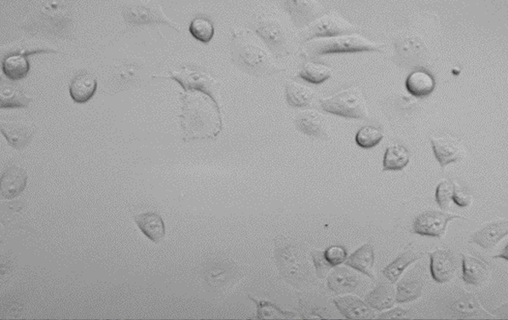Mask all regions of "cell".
I'll list each match as a JSON object with an SVG mask.
<instances>
[{
	"label": "cell",
	"instance_id": "1",
	"mask_svg": "<svg viewBox=\"0 0 508 320\" xmlns=\"http://www.w3.org/2000/svg\"><path fill=\"white\" fill-rule=\"evenodd\" d=\"M232 55L236 65L255 76H268L281 71L273 55L249 31L233 34Z\"/></svg>",
	"mask_w": 508,
	"mask_h": 320
},
{
	"label": "cell",
	"instance_id": "2",
	"mask_svg": "<svg viewBox=\"0 0 508 320\" xmlns=\"http://www.w3.org/2000/svg\"><path fill=\"white\" fill-rule=\"evenodd\" d=\"M305 44L303 53L307 57L381 51L380 44L356 32L330 38L314 39Z\"/></svg>",
	"mask_w": 508,
	"mask_h": 320
},
{
	"label": "cell",
	"instance_id": "3",
	"mask_svg": "<svg viewBox=\"0 0 508 320\" xmlns=\"http://www.w3.org/2000/svg\"><path fill=\"white\" fill-rule=\"evenodd\" d=\"M323 111L346 118L363 119L368 116L365 95L360 88L351 87L320 100Z\"/></svg>",
	"mask_w": 508,
	"mask_h": 320
},
{
	"label": "cell",
	"instance_id": "4",
	"mask_svg": "<svg viewBox=\"0 0 508 320\" xmlns=\"http://www.w3.org/2000/svg\"><path fill=\"white\" fill-rule=\"evenodd\" d=\"M255 29L259 37L277 57L286 56L292 53L289 33L273 15H259L255 22Z\"/></svg>",
	"mask_w": 508,
	"mask_h": 320
},
{
	"label": "cell",
	"instance_id": "5",
	"mask_svg": "<svg viewBox=\"0 0 508 320\" xmlns=\"http://www.w3.org/2000/svg\"><path fill=\"white\" fill-rule=\"evenodd\" d=\"M356 29L355 25L336 11H329L304 27L299 38L300 42L305 44L314 39L330 38L354 33Z\"/></svg>",
	"mask_w": 508,
	"mask_h": 320
},
{
	"label": "cell",
	"instance_id": "6",
	"mask_svg": "<svg viewBox=\"0 0 508 320\" xmlns=\"http://www.w3.org/2000/svg\"><path fill=\"white\" fill-rule=\"evenodd\" d=\"M459 218H461L459 215L442 211H425L415 218L412 230L421 236L438 238L445 232L449 222Z\"/></svg>",
	"mask_w": 508,
	"mask_h": 320
},
{
	"label": "cell",
	"instance_id": "7",
	"mask_svg": "<svg viewBox=\"0 0 508 320\" xmlns=\"http://www.w3.org/2000/svg\"><path fill=\"white\" fill-rule=\"evenodd\" d=\"M285 8L299 27H307L322 15L323 5L315 0L308 1H285Z\"/></svg>",
	"mask_w": 508,
	"mask_h": 320
},
{
	"label": "cell",
	"instance_id": "8",
	"mask_svg": "<svg viewBox=\"0 0 508 320\" xmlns=\"http://www.w3.org/2000/svg\"><path fill=\"white\" fill-rule=\"evenodd\" d=\"M294 124L297 129L305 135L313 138L327 139V120L318 111L306 110L299 113L294 119Z\"/></svg>",
	"mask_w": 508,
	"mask_h": 320
},
{
	"label": "cell",
	"instance_id": "9",
	"mask_svg": "<svg viewBox=\"0 0 508 320\" xmlns=\"http://www.w3.org/2000/svg\"><path fill=\"white\" fill-rule=\"evenodd\" d=\"M171 78L180 83L184 90L203 91L216 101L211 91V79L205 73L184 67L180 71L173 72Z\"/></svg>",
	"mask_w": 508,
	"mask_h": 320
},
{
	"label": "cell",
	"instance_id": "10",
	"mask_svg": "<svg viewBox=\"0 0 508 320\" xmlns=\"http://www.w3.org/2000/svg\"><path fill=\"white\" fill-rule=\"evenodd\" d=\"M430 269L431 276L436 282H448L455 274L456 262L450 251L437 250L430 254Z\"/></svg>",
	"mask_w": 508,
	"mask_h": 320
},
{
	"label": "cell",
	"instance_id": "11",
	"mask_svg": "<svg viewBox=\"0 0 508 320\" xmlns=\"http://www.w3.org/2000/svg\"><path fill=\"white\" fill-rule=\"evenodd\" d=\"M508 233L507 220L492 222L473 234L470 242L476 244L485 250H492Z\"/></svg>",
	"mask_w": 508,
	"mask_h": 320
},
{
	"label": "cell",
	"instance_id": "12",
	"mask_svg": "<svg viewBox=\"0 0 508 320\" xmlns=\"http://www.w3.org/2000/svg\"><path fill=\"white\" fill-rule=\"evenodd\" d=\"M334 304L342 315L348 319H372L375 312L366 302L358 297L346 295L334 300Z\"/></svg>",
	"mask_w": 508,
	"mask_h": 320
},
{
	"label": "cell",
	"instance_id": "13",
	"mask_svg": "<svg viewBox=\"0 0 508 320\" xmlns=\"http://www.w3.org/2000/svg\"><path fill=\"white\" fill-rule=\"evenodd\" d=\"M434 155L444 168L449 164L457 161L461 156V148L457 141L449 136H435L431 138Z\"/></svg>",
	"mask_w": 508,
	"mask_h": 320
},
{
	"label": "cell",
	"instance_id": "14",
	"mask_svg": "<svg viewBox=\"0 0 508 320\" xmlns=\"http://www.w3.org/2000/svg\"><path fill=\"white\" fill-rule=\"evenodd\" d=\"M27 176L26 171L18 167H11L2 175L1 195L4 198L11 199L25 190Z\"/></svg>",
	"mask_w": 508,
	"mask_h": 320
},
{
	"label": "cell",
	"instance_id": "15",
	"mask_svg": "<svg viewBox=\"0 0 508 320\" xmlns=\"http://www.w3.org/2000/svg\"><path fill=\"white\" fill-rule=\"evenodd\" d=\"M97 79L89 72L79 73L74 76L70 84V95L74 102H85L89 100L96 93Z\"/></svg>",
	"mask_w": 508,
	"mask_h": 320
},
{
	"label": "cell",
	"instance_id": "16",
	"mask_svg": "<svg viewBox=\"0 0 508 320\" xmlns=\"http://www.w3.org/2000/svg\"><path fill=\"white\" fill-rule=\"evenodd\" d=\"M359 284L356 274L344 267L337 268L327 279L329 288L338 295L354 293Z\"/></svg>",
	"mask_w": 508,
	"mask_h": 320
},
{
	"label": "cell",
	"instance_id": "17",
	"mask_svg": "<svg viewBox=\"0 0 508 320\" xmlns=\"http://www.w3.org/2000/svg\"><path fill=\"white\" fill-rule=\"evenodd\" d=\"M135 221L144 235L152 242L158 244L165 236L164 222L158 214L143 213L136 216Z\"/></svg>",
	"mask_w": 508,
	"mask_h": 320
},
{
	"label": "cell",
	"instance_id": "18",
	"mask_svg": "<svg viewBox=\"0 0 508 320\" xmlns=\"http://www.w3.org/2000/svg\"><path fill=\"white\" fill-rule=\"evenodd\" d=\"M406 88L409 93L414 96H428L436 88V80L434 76L426 70H415L406 79Z\"/></svg>",
	"mask_w": 508,
	"mask_h": 320
},
{
	"label": "cell",
	"instance_id": "19",
	"mask_svg": "<svg viewBox=\"0 0 508 320\" xmlns=\"http://www.w3.org/2000/svg\"><path fill=\"white\" fill-rule=\"evenodd\" d=\"M375 262V253L371 244L363 245L352 253L345 264L353 269L359 271L365 275L374 278L372 269Z\"/></svg>",
	"mask_w": 508,
	"mask_h": 320
},
{
	"label": "cell",
	"instance_id": "20",
	"mask_svg": "<svg viewBox=\"0 0 508 320\" xmlns=\"http://www.w3.org/2000/svg\"><path fill=\"white\" fill-rule=\"evenodd\" d=\"M315 91L303 83L288 82L286 85V99L293 107H307L315 98Z\"/></svg>",
	"mask_w": 508,
	"mask_h": 320
},
{
	"label": "cell",
	"instance_id": "21",
	"mask_svg": "<svg viewBox=\"0 0 508 320\" xmlns=\"http://www.w3.org/2000/svg\"><path fill=\"white\" fill-rule=\"evenodd\" d=\"M4 75L10 79L17 80L25 77L30 70L27 55L22 53H13L5 57L2 61Z\"/></svg>",
	"mask_w": 508,
	"mask_h": 320
},
{
	"label": "cell",
	"instance_id": "22",
	"mask_svg": "<svg viewBox=\"0 0 508 320\" xmlns=\"http://www.w3.org/2000/svg\"><path fill=\"white\" fill-rule=\"evenodd\" d=\"M332 75V67L323 62L310 60L304 62L298 76L306 82L320 84L326 81Z\"/></svg>",
	"mask_w": 508,
	"mask_h": 320
},
{
	"label": "cell",
	"instance_id": "23",
	"mask_svg": "<svg viewBox=\"0 0 508 320\" xmlns=\"http://www.w3.org/2000/svg\"><path fill=\"white\" fill-rule=\"evenodd\" d=\"M421 257H422V254L419 251L414 250L405 251L384 268L383 271L384 276L392 284L396 283L404 270Z\"/></svg>",
	"mask_w": 508,
	"mask_h": 320
},
{
	"label": "cell",
	"instance_id": "24",
	"mask_svg": "<svg viewBox=\"0 0 508 320\" xmlns=\"http://www.w3.org/2000/svg\"><path fill=\"white\" fill-rule=\"evenodd\" d=\"M365 300L366 304L374 309H389L395 305V291L389 285L380 284L366 296Z\"/></svg>",
	"mask_w": 508,
	"mask_h": 320
},
{
	"label": "cell",
	"instance_id": "25",
	"mask_svg": "<svg viewBox=\"0 0 508 320\" xmlns=\"http://www.w3.org/2000/svg\"><path fill=\"white\" fill-rule=\"evenodd\" d=\"M488 268L483 262L470 255H463V278L467 284L478 285L488 276Z\"/></svg>",
	"mask_w": 508,
	"mask_h": 320
},
{
	"label": "cell",
	"instance_id": "26",
	"mask_svg": "<svg viewBox=\"0 0 508 320\" xmlns=\"http://www.w3.org/2000/svg\"><path fill=\"white\" fill-rule=\"evenodd\" d=\"M423 287L422 280L408 274L397 285L396 301L406 302L417 300L422 293Z\"/></svg>",
	"mask_w": 508,
	"mask_h": 320
},
{
	"label": "cell",
	"instance_id": "27",
	"mask_svg": "<svg viewBox=\"0 0 508 320\" xmlns=\"http://www.w3.org/2000/svg\"><path fill=\"white\" fill-rule=\"evenodd\" d=\"M410 161V153L400 145L386 148L384 157V171H400L406 167Z\"/></svg>",
	"mask_w": 508,
	"mask_h": 320
},
{
	"label": "cell",
	"instance_id": "28",
	"mask_svg": "<svg viewBox=\"0 0 508 320\" xmlns=\"http://www.w3.org/2000/svg\"><path fill=\"white\" fill-rule=\"evenodd\" d=\"M31 99L16 86L1 84L0 87V107L2 108L26 107Z\"/></svg>",
	"mask_w": 508,
	"mask_h": 320
},
{
	"label": "cell",
	"instance_id": "29",
	"mask_svg": "<svg viewBox=\"0 0 508 320\" xmlns=\"http://www.w3.org/2000/svg\"><path fill=\"white\" fill-rule=\"evenodd\" d=\"M125 18L131 24L141 25L149 24V22H162L171 25L169 20L164 19L152 9L145 7H129L124 11Z\"/></svg>",
	"mask_w": 508,
	"mask_h": 320
},
{
	"label": "cell",
	"instance_id": "30",
	"mask_svg": "<svg viewBox=\"0 0 508 320\" xmlns=\"http://www.w3.org/2000/svg\"><path fill=\"white\" fill-rule=\"evenodd\" d=\"M189 31L195 39L207 44L214 36V22L209 16L198 15L190 22Z\"/></svg>",
	"mask_w": 508,
	"mask_h": 320
},
{
	"label": "cell",
	"instance_id": "31",
	"mask_svg": "<svg viewBox=\"0 0 508 320\" xmlns=\"http://www.w3.org/2000/svg\"><path fill=\"white\" fill-rule=\"evenodd\" d=\"M1 131L4 135L7 138L11 145L15 148L25 147L31 139L32 131L27 128L25 125L13 124L4 125L2 124Z\"/></svg>",
	"mask_w": 508,
	"mask_h": 320
},
{
	"label": "cell",
	"instance_id": "32",
	"mask_svg": "<svg viewBox=\"0 0 508 320\" xmlns=\"http://www.w3.org/2000/svg\"><path fill=\"white\" fill-rule=\"evenodd\" d=\"M383 138L382 130L375 126L367 125L357 131L356 142L360 147L369 149L378 145Z\"/></svg>",
	"mask_w": 508,
	"mask_h": 320
},
{
	"label": "cell",
	"instance_id": "33",
	"mask_svg": "<svg viewBox=\"0 0 508 320\" xmlns=\"http://www.w3.org/2000/svg\"><path fill=\"white\" fill-rule=\"evenodd\" d=\"M249 299L256 302L257 305V319H293L296 317L294 313L285 312L273 302L264 300H257L249 297Z\"/></svg>",
	"mask_w": 508,
	"mask_h": 320
},
{
	"label": "cell",
	"instance_id": "34",
	"mask_svg": "<svg viewBox=\"0 0 508 320\" xmlns=\"http://www.w3.org/2000/svg\"><path fill=\"white\" fill-rule=\"evenodd\" d=\"M456 182L443 180L438 185L436 192V202L442 209H446L452 200Z\"/></svg>",
	"mask_w": 508,
	"mask_h": 320
},
{
	"label": "cell",
	"instance_id": "35",
	"mask_svg": "<svg viewBox=\"0 0 508 320\" xmlns=\"http://www.w3.org/2000/svg\"><path fill=\"white\" fill-rule=\"evenodd\" d=\"M325 259L332 267L339 266L348 259V251L344 247L334 245L325 251Z\"/></svg>",
	"mask_w": 508,
	"mask_h": 320
},
{
	"label": "cell",
	"instance_id": "36",
	"mask_svg": "<svg viewBox=\"0 0 508 320\" xmlns=\"http://www.w3.org/2000/svg\"><path fill=\"white\" fill-rule=\"evenodd\" d=\"M478 305L476 300L470 295L462 297L455 302L453 310L462 315L471 316L478 311Z\"/></svg>",
	"mask_w": 508,
	"mask_h": 320
},
{
	"label": "cell",
	"instance_id": "37",
	"mask_svg": "<svg viewBox=\"0 0 508 320\" xmlns=\"http://www.w3.org/2000/svg\"><path fill=\"white\" fill-rule=\"evenodd\" d=\"M313 259L314 265L316 270V274L318 277L323 279L327 275V273L332 267L328 264L325 259V251H315L313 253Z\"/></svg>",
	"mask_w": 508,
	"mask_h": 320
},
{
	"label": "cell",
	"instance_id": "38",
	"mask_svg": "<svg viewBox=\"0 0 508 320\" xmlns=\"http://www.w3.org/2000/svg\"><path fill=\"white\" fill-rule=\"evenodd\" d=\"M452 200L456 205L464 208L471 204V197L466 188L460 187L456 184L452 195Z\"/></svg>",
	"mask_w": 508,
	"mask_h": 320
},
{
	"label": "cell",
	"instance_id": "39",
	"mask_svg": "<svg viewBox=\"0 0 508 320\" xmlns=\"http://www.w3.org/2000/svg\"><path fill=\"white\" fill-rule=\"evenodd\" d=\"M378 318L384 319H408V311L402 309L400 307H396L389 312L381 314Z\"/></svg>",
	"mask_w": 508,
	"mask_h": 320
},
{
	"label": "cell",
	"instance_id": "40",
	"mask_svg": "<svg viewBox=\"0 0 508 320\" xmlns=\"http://www.w3.org/2000/svg\"><path fill=\"white\" fill-rule=\"evenodd\" d=\"M507 249H508V244H507L505 248L503 250V251H502V253L500 255H495V258H503V259H505L507 260H508V255H507L508 250Z\"/></svg>",
	"mask_w": 508,
	"mask_h": 320
}]
</instances>
